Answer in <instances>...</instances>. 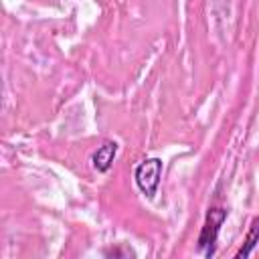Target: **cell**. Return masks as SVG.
Here are the masks:
<instances>
[{
  "label": "cell",
  "instance_id": "obj_1",
  "mask_svg": "<svg viewBox=\"0 0 259 259\" xmlns=\"http://www.w3.org/2000/svg\"><path fill=\"white\" fill-rule=\"evenodd\" d=\"M225 219H227V210L225 208H210L208 210L206 221H204V227H202L200 237H198V251L204 257H212L214 255L217 235H219V229L225 223Z\"/></svg>",
  "mask_w": 259,
  "mask_h": 259
},
{
  "label": "cell",
  "instance_id": "obj_3",
  "mask_svg": "<svg viewBox=\"0 0 259 259\" xmlns=\"http://www.w3.org/2000/svg\"><path fill=\"white\" fill-rule=\"evenodd\" d=\"M115 152H117V144L115 142H103L97 148V152L93 154V166H95V170L107 172L111 168V164H113Z\"/></svg>",
  "mask_w": 259,
  "mask_h": 259
},
{
  "label": "cell",
  "instance_id": "obj_2",
  "mask_svg": "<svg viewBox=\"0 0 259 259\" xmlns=\"http://www.w3.org/2000/svg\"><path fill=\"white\" fill-rule=\"evenodd\" d=\"M160 174H162V160L160 158H148L136 168V172H134L136 184L148 198H152L156 194L158 184H160Z\"/></svg>",
  "mask_w": 259,
  "mask_h": 259
},
{
  "label": "cell",
  "instance_id": "obj_4",
  "mask_svg": "<svg viewBox=\"0 0 259 259\" xmlns=\"http://www.w3.org/2000/svg\"><path fill=\"white\" fill-rule=\"evenodd\" d=\"M257 243H259V217L253 219V223H251V227H249V233H247V237H245V241H243V247L237 251V259L251 255V251H253V247H255Z\"/></svg>",
  "mask_w": 259,
  "mask_h": 259
}]
</instances>
